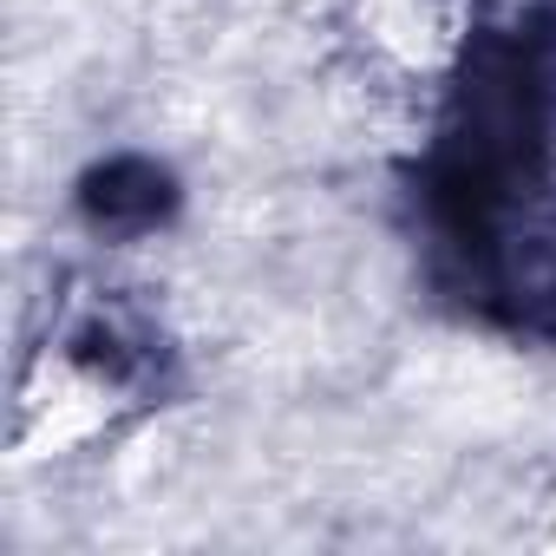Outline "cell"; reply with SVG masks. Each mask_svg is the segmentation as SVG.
<instances>
[{"instance_id":"obj_1","label":"cell","mask_w":556,"mask_h":556,"mask_svg":"<svg viewBox=\"0 0 556 556\" xmlns=\"http://www.w3.org/2000/svg\"><path fill=\"white\" fill-rule=\"evenodd\" d=\"M484 0H361V34L367 47L419 79L458 73L478 47Z\"/></svg>"}]
</instances>
